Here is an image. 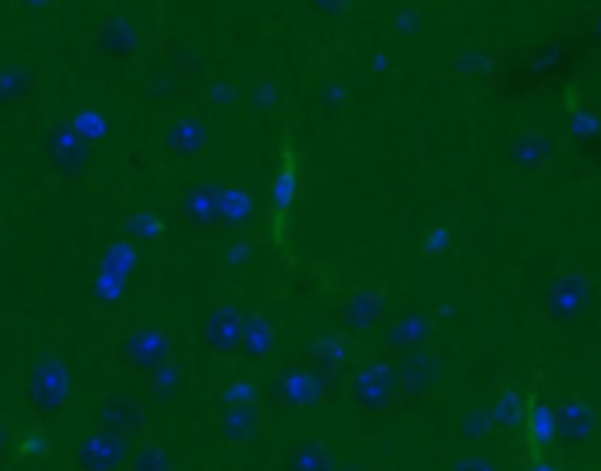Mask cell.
Wrapping results in <instances>:
<instances>
[{
  "mask_svg": "<svg viewBox=\"0 0 601 471\" xmlns=\"http://www.w3.org/2000/svg\"><path fill=\"white\" fill-rule=\"evenodd\" d=\"M127 454H131V440H127V436H113L99 429L78 447L74 464L78 471H120L127 468Z\"/></svg>",
  "mask_w": 601,
  "mask_h": 471,
  "instance_id": "4",
  "label": "cell"
},
{
  "mask_svg": "<svg viewBox=\"0 0 601 471\" xmlns=\"http://www.w3.org/2000/svg\"><path fill=\"white\" fill-rule=\"evenodd\" d=\"M99 46L106 54H113V57H127L131 54V46H134V32H131V25L127 22H120V19H109V22H103L99 25Z\"/></svg>",
  "mask_w": 601,
  "mask_h": 471,
  "instance_id": "13",
  "label": "cell"
},
{
  "mask_svg": "<svg viewBox=\"0 0 601 471\" xmlns=\"http://www.w3.org/2000/svg\"><path fill=\"white\" fill-rule=\"evenodd\" d=\"M180 215L187 222H201V225H219L222 219V187L219 184H204L198 190H190L180 201Z\"/></svg>",
  "mask_w": 601,
  "mask_h": 471,
  "instance_id": "8",
  "label": "cell"
},
{
  "mask_svg": "<svg viewBox=\"0 0 601 471\" xmlns=\"http://www.w3.org/2000/svg\"><path fill=\"white\" fill-rule=\"evenodd\" d=\"M279 398H285L292 404L314 401V380L306 377V373H288V377H279Z\"/></svg>",
  "mask_w": 601,
  "mask_h": 471,
  "instance_id": "16",
  "label": "cell"
},
{
  "mask_svg": "<svg viewBox=\"0 0 601 471\" xmlns=\"http://www.w3.org/2000/svg\"><path fill=\"white\" fill-rule=\"evenodd\" d=\"M28 89H32V78H28V71H4L0 74V103H22L25 95H28Z\"/></svg>",
  "mask_w": 601,
  "mask_h": 471,
  "instance_id": "17",
  "label": "cell"
},
{
  "mask_svg": "<svg viewBox=\"0 0 601 471\" xmlns=\"http://www.w3.org/2000/svg\"><path fill=\"white\" fill-rule=\"evenodd\" d=\"M380 306L384 303L377 292H360V296H352L345 306V323H352V328H369V323L377 320Z\"/></svg>",
  "mask_w": 601,
  "mask_h": 471,
  "instance_id": "14",
  "label": "cell"
},
{
  "mask_svg": "<svg viewBox=\"0 0 601 471\" xmlns=\"http://www.w3.org/2000/svg\"><path fill=\"white\" fill-rule=\"evenodd\" d=\"M521 429H525V440H528V447H531V450L542 458V450H545L552 440H556V436H559V426H556V412L545 409V404H531V409L525 412Z\"/></svg>",
  "mask_w": 601,
  "mask_h": 471,
  "instance_id": "9",
  "label": "cell"
},
{
  "mask_svg": "<svg viewBox=\"0 0 601 471\" xmlns=\"http://www.w3.org/2000/svg\"><path fill=\"white\" fill-rule=\"evenodd\" d=\"M296 193H299V158L292 152V144H282L279 166H274V176H271V239L279 243V247L288 243Z\"/></svg>",
  "mask_w": 601,
  "mask_h": 471,
  "instance_id": "1",
  "label": "cell"
},
{
  "mask_svg": "<svg viewBox=\"0 0 601 471\" xmlns=\"http://www.w3.org/2000/svg\"><path fill=\"white\" fill-rule=\"evenodd\" d=\"M14 454H19V461H39L46 454V436L39 429H22L19 440H14Z\"/></svg>",
  "mask_w": 601,
  "mask_h": 471,
  "instance_id": "18",
  "label": "cell"
},
{
  "mask_svg": "<svg viewBox=\"0 0 601 471\" xmlns=\"http://www.w3.org/2000/svg\"><path fill=\"white\" fill-rule=\"evenodd\" d=\"M394 387H398L394 373L380 363H373V366H363L352 377V398H355V404H363V409H380V404L391 401Z\"/></svg>",
  "mask_w": 601,
  "mask_h": 471,
  "instance_id": "6",
  "label": "cell"
},
{
  "mask_svg": "<svg viewBox=\"0 0 601 471\" xmlns=\"http://www.w3.org/2000/svg\"><path fill=\"white\" fill-rule=\"evenodd\" d=\"M239 338H243V317L236 306H219L215 314H211L208 328H204V341L211 352L219 355H229V352H239Z\"/></svg>",
  "mask_w": 601,
  "mask_h": 471,
  "instance_id": "7",
  "label": "cell"
},
{
  "mask_svg": "<svg viewBox=\"0 0 601 471\" xmlns=\"http://www.w3.org/2000/svg\"><path fill=\"white\" fill-rule=\"evenodd\" d=\"M271 341H274V328H271L268 317H250V320H243V338H239L243 360L261 363L264 355L271 352Z\"/></svg>",
  "mask_w": 601,
  "mask_h": 471,
  "instance_id": "10",
  "label": "cell"
},
{
  "mask_svg": "<svg viewBox=\"0 0 601 471\" xmlns=\"http://www.w3.org/2000/svg\"><path fill=\"white\" fill-rule=\"evenodd\" d=\"M46 158H50V166L60 176H68V180H78V176H85L92 169L89 141L81 138L71 123L54 127V131L46 134Z\"/></svg>",
  "mask_w": 601,
  "mask_h": 471,
  "instance_id": "3",
  "label": "cell"
},
{
  "mask_svg": "<svg viewBox=\"0 0 601 471\" xmlns=\"http://www.w3.org/2000/svg\"><path fill=\"white\" fill-rule=\"evenodd\" d=\"M4 450H8V433L0 429V454H4Z\"/></svg>",
  "mask_w": 601,
  "mask_h": 471,
  "instance_id": "22",
  "label": "cell"
},
{
  "mask_svg": "<svg viewBox=\"0 0 601 471\" xmlns=\"http://www.w3.org/2000/svg\"><path fill=\"white\" fill-rule=\"evenodd\" d=\"M141 426V412H138V404L134 401H127V398H113L106 401V409H103V429L113 433V436H127L131 440V433Z\"/></svg>",
  "mask_w": 601,
  "mask_h": 471,
  "instance_id": "11",
  "label": "cell"
},
{
  "mask_svg": "<svg viewBox=\"0 0 601 471\" xmlns=\"http://www.w3.org/2000/svg\"><path fill=\"white\" fill-rule=\"evenodd\" d=\"M285 471H331V461L320 447H288Z\"/></svg>",
  "mask_w": 601,
  "mask_h": 471,
  "instance_id": "15",
  "label": "cell"
},
{
  "mask_svg": "<svg viewBox=\"0 0 601 471\" xmlns=\"http://www.w3.org/2000/svg\"><path fill=\"white\" fill-rule=\"evenodd\" d=\"M525 471H563V468L556 461H549V458H534Z\"/></svg>",
  "mask_w": 601,
  "mask_h": 471,
  "instance_id": "21",
  "label": "cell"
},
{
  "mask_svg": "<svg viewBox=\"0 0 601 471\" xmlns=\"http://www.w3.org/2000/svg\"><path fill=\"white\" fill-rule=\"evenodd\" d=\"M71 401V377L60 363H43L25 387V404L36 415H57Z\"/></svg>",
  "mask_w": 601,
  "mask_h": 471,
  "instance_id": "2",
  "label": "cell"
},
{
  "mask_svg": "<svg viewBox=\"0 0 601 471\" xmlns=\"http://www.w3.org/2000/svg\"><path fill=\"white\" fill-rule=\"evenodd\" d=\"M127 471H173V464L158 447H141V454H134V461H127Z\"/></svg>",
  "mask_w": 601,
  "mask_h": 471,
  "instance_id": "19",
  "label": "cell"
},
{
  "mask_svg": "<svg viewBox=\"0 0 601 471\" xmlns=\"http://www.w3.org/2000/svg\"><path fill=\"white\" fill-rule=\"evenodd\" d=\"M120 355H123V363L134 366L138 373H155L162 369V363H166V355H169V338L152 328L131 331L123 338Z\"/></svg>",
  "mask_w": 601,
  "mask_h": 471,
  "instance_id": "5",
  "label": "cell"
},
{
  "mask_svg": "<svg viewBox=\"0 0 601 471\" xmlns=\"http://www.w3.org/2000/svg\"><path fill=\"white\" fill-rule=\"evenodd\" d=\"M453 471H493V464L485 461V458H475V454H471V458H461Z\"/></svg>",
  "mask_w": 601,
  "mask_h": 471,
  "instance_id": "20",
  "label": "cell"
},
{
  "mask_svg": "<svg viewBox=\"0 0 601 471\" xmlns=\"http://www.w3.org/2000/svg\"><path fill=\"white\" fill-rule=\"evenodd\" d=\"M556 426H559V436H566V440L574 444H584L594 436V415L584 409V404H563V409L556 412Z\"/></svg>",
  "mask_w": 601,
  "mask_h": 471,
  "instance_id": "12",
  "label": "cell"
}]
</instances>
